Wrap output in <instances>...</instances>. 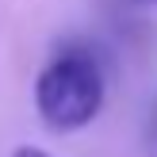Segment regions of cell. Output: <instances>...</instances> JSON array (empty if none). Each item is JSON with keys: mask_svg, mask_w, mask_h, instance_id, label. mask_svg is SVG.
<instances>
[{"mask_svg": "<svg viewBox=\"0 0 157 157\" xmlns=\"http://www.w3.org/2000/svg\"><path fill=\"white\" fill-rule=\"evenodd\" d=\"M104 104V73L84 50L58 54L38 73L35 107L50 130H81Z\"/></svg>", "mask_w": 157, "mask_h": 157, "instance_id": "obj_1", "label": "cell"}, {"mask_svg": "<svg viewBox=\"0 0 157 157\" xmlns=\"http://www.w3.org/2000/svg\"><path fill=\"white\" fill-rule=\"evenodd\" d=\"M138 4H157V0H138Z\"/></svg>", "mask_w": 157, "mask_h": 157, "instance_id": "obj_3", "label": "cell"}, {"mask_svg": "<svg viewBox=\"0 0 157 157\" xmlns=\"http://www.w3.org/2000/svg\"><path fill=\"white\" fill-rule=\"evenodd\" d=\"M12 157H50V153H46V150H38V146H19Z\"/></svg>", "mask_w": 157, "mask_h": 157, "instance_id": "obj_2", "label": "cell"}]
</instances>
